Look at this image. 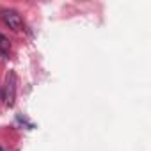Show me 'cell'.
I'll return each instance as SVG.
<instances>
[{
	"label": "cell",
	"instance_id": "3957f363",
	"mask_svg": "<svg viewBox=\"0 0 151 151\" xmlns=\"http://www.w3.org/2000/svg\"><path fill=\"white\" fill-rule=\"evenodd\" d=\"M9 48H11V43L7 41V37H4L0 34V55H7Z\"/></svg>",
	"mask_w": 151,
	"mask_h": 151
},
{
	"label": "cell",
	"instance_id": "7a4b0ae2",
	"mask_svg": "<svg viewBox=\"0 0 151 151\" xmlns=\"http://www.w3.org/2000/svg\"><path fill=\"white\" fill-rule=\"evenodd\" d=\"M0 16H2L4 23H6L9 29H13V30H22V29H23V20H22V16H20L16 11H13V9H4L2 13H0Z\"/></svg>",
	"mask_w": 151,
	"mask_h": 151
},
{
	"label": "cell",
	"instance_id": "6da1fadb",
	"mask_svg": "<svg viewBox=\"0 0 151 151\" xmlns=\"http://www.w3.org/2000/svg\"><path fill=\"white\" fill-rule=\"evenodd\" d=\"M4 100H6L7 107L14 105V100H16V75L14 73L7 75V80L4 86Z\"/></svg>",
	"mask_w": 151,
	"mask_h": 151
}]
</instances>
